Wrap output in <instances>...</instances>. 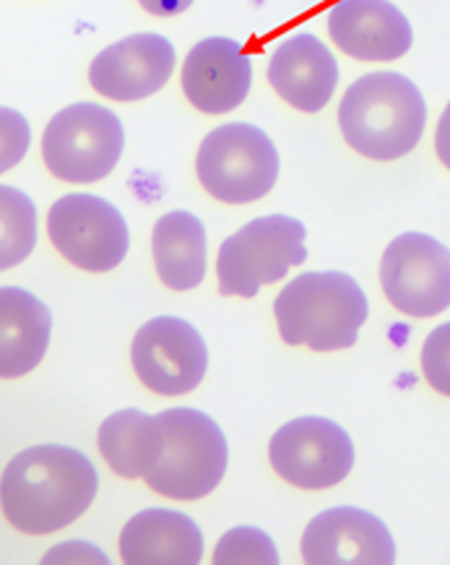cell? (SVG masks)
Here are the masks:
<instances>
[{"label":"cell","mask_w":450,"mask_h":565,"mask_svg":"<svg viewBox=\"0 0 450 565\" xmlns=\"http://www.w3.org/2000/svg\"><path fill=\"white\" fill-rule=\"evenodd\" d=\"M0 118H3V159H0V172H9L26 154L29 126L24 115L11 110V107H3Z\"/></svg>","instance_id":"cell-24"},{"label":"cell","mask_w":450,"mask_h":565,"mask_svg":"<svg viewBox=\"0 0 450 565\" xmlns=\"http://www.w3.org/2000/svg\"><path fill=\"white\" fill-rule=\"evenodd\" d=\"M47 235L61 256L84 271H113L130 248V232L110 201L92 193L57 199L47 214Z\"/></svg>","instance_id":"cell-8"},{"label":"cell","mask_w":450,"mask_h":565,"mask_svg":"<svg viewBox=\"0 0 450 565\" xmlns=\"http://www.w3.org/2000/svg\"><path fill=\"white\" fill-rule=\"evenodd\" d=\"M130 360L138 381L157 396H183L201 386L208 367V350L191 321L159 316L138 329Z\"/></svg>","instance_id":"cell-11"},{"label":"cell","mask_w":450,"mask_h":565,"mask_svg":"<svg viewBox=\"0 0 450 565\" xmlns=\"http://www.w3.org/2000/svg\"><path fill=\"white\" fill-rule=\"evenodd\" d=\"M304 563H396V542L386 521L354 505L329 509L310 521L302 534Z\"/></svg>","instance_id":"cell-13"},{"label":"cell","mask_w":450,"mask_h":565,"mask_svg":"<svg viewBox=\"0 0 450 565\" xmlns=\"http://www.w3.org/2000/svg\"><path fill=\"white\" fill-rule=\"evenodd\" d=\"M164 454L147 484L172 501H201L212 495L227 472L229 448L222 427L206 412L175 407L159 412Z\"/></svg>","instance_id":"cell-4"},{"label":"cell","mask_w":450,"mask_h":565,"mask_svg":"<svg viewBox=\"0 0 450 565\" xmlns=\"http://www.w3.org/2000/svg\"><path fill=\"white\" fill-rule=\"evenodd\" d=\"M97 444L115 475L147 480L164 454L162 419L141 409H120L99 425Z\"/></svg>","instance_id":"cell-19"},{"label":"cell","mask_w":450,"mask_h":565,"mask_svg":"<svg viewBox=\"0 0 450 565\" xmlns=\"http://www.w3.org/2000/svg\"><path fill=\"white\" fill-rule=\"evenodd\" d=\"M195 172L222 204H253L271 193L279 178V151L250 122H227L201 141Z\"/></svg>","instance_id":"cell-6"},{"label":"cell","mask_w":450,"mask_h":565,"mask_svg":"<svg viewBox=\"0 0 450 565\" xmlns=\"http://www.w3.org/2000/svg\"><path fill=\"white\" fill-rule=\"evenodd\" d=\"M38 243V209L24 191L0 185V269L9 271L29 258Z\"/></svg>","instance_id":"cell-21"},{"label":"cell","mask_w":450,"mask_h":565,"mask_svg":"<svg viewBox=\"0 0 450 565\" xmlns=\"http://www.w3.org/2000/svg\"><path fill=\"white\" fill-rule=\"evenodd\" d=\"M122 563L195 565L203 557V532L188 513L147 509L120 532Z\"/></svg>","instance_id":"cell-17"},{"label":"cell","mask_w":450,"mask_h":565,"mask_svg":"<svg viewBox=\"0 0 450 565\" xmlns=\"http://www.w3.org/2000/svg\"><path fill=\"white\" fill-rule=\"evenodd\" d=\"M214 563H279V550L264 529L235 526L219 540L214 550Z\"/></svg>","instance_id":"cell-22"},{"label":"cell","mask_w":450,"mask_h":565,"mask_svg":"<svg viewBox=\"0 0 450 565\" xmlns=\"http://www.w3.org/2000/svg\"><path fill=\"white\" fill-rule=\"evenodd\" d=\"M274 92L302 113H321L339 84V63L315 34L294 32L276 45L268 61Z\"/></svg>","instance_id":"cell-16"},{"label":"cell","mask_w":450,"mask_h":565,"mask_svg":"<svg viewBox=\"0 0 450 565\" xmlns=\"http://www.w3.org/2000/svg\"><path fill=\"white\" fill-rule=\"evenodd\" d=\"M157 274L175 292L195 289L206 277V230L191 212H170L151 232Z\"/></svg>","instance_id":"cell-20"},{"label":"cell","mask_w":450,"mask_h":565,"mask_svg":"<svg viewBox=\"0 0 450 565\" xmlns=\"http://www.w3.org/2000/svg\"><path fill=\"white\" fill-rule=\"evenodd\" d=\"M279 334L292 347L339 352L357 344L369 306L357 279L344 271H304L274 302Z\"/></svg>","instance_id":"cell-3"},{"label":"cell","mask_w":450,"mask_h":565,"mask_svg":"<svg viewBox=\"0 0 450 565\" xmlns=\"http://www.w3.org/2000/svg\"><path fill=\"white\" fill-rule=\"evenodd\" d=\"M341 134L357 154L394 162L422 139L427 105L419 86L394 71H375L354 82L339 105Z\"/></svg>","instance_id":"cell-2"},{"label":"cell","mask_w":450,"mask_h":565,"mask_svg":"<svg viewBox=\"0 0 450 565\" xmlns=\"http://www.w3.org/2000/svg\"><path fill=\"white\" fill-rule=\"evenodd\" d=\"M53 316L40 297L21 287H0V375L32 373L45 358Z\"/></svg>","instance_id":"cell-18"},{"label":"cell","mask_w":450,"mask_h":565,"mask_svg":"<svg viewBox=\"0 0 450 565\" xmlns=\"http://www.w3.org/2000/svg\"><path fill=\"white\" fill-rule=\"evenodd\" d=\"M268 459L274 472L294 488L325 490L350 477L354 444L329 417H297L274 433Z\"/></svg>","instance_id":"cell-9"},{"label":"cell","mask_w":450,"mask_h":565,"mask_svg":"<svg viewBox=\"0 0 450 565\" xmlns=\"http://www.w3.org/2000/svg\"><path fill=\"white\" fill-rule=\"evenodd\" d=\"M126 130L118 115L94 103L63 107L47 122L42 157L47 170L65 183H97L118 168Z\"/></svg>","instance_id":"cell-7"},{"label":"cell","mask_w":450,"mask_h":565,"mask_svg":"<svg viewBox=\"0 0 450 565\" xmlns=\"http://www.w3.org/2000/svg\"><path fill=\"white\" fill-rule=\"evenodd\" d=\"M42 563H105L107 565L110 563V557H107V553H101L99 547H94L92 542L68 540L50 550V553H45Z\"/></svg>","instance_id":"cell-25"},{"label":"cell","mask_w":450,"mask_h":565,"mask_svg":"<svg viewBox=\"0 0 450 565\" xmlns=\"http://www.w3.org/2000/svg\"><path fill=\"white\" fill-rule=\"evenodd\" d=\"M99 475L89 456L61 444L32 446L3 469V516L24 534H53L89 511Z\"/></svg>","instance_id":"cell-1"},{"label":"cell","mask_w":450,"mask_h":565,"mask_svg":"<svg viewBox=\"0 0 450 565\" xmlns=\"http://www.w3.org/2000/svg\"><path fill=\"white\" fill-rule=\"evenodd\" d=\"M175 61V47L162 34H130L94 57L89 84L94 92L115 103H138L170 82Z\"/></svg>","instance_id":"cell-12"},{"label":"cell","mask_w":450,"mask_h":565,"mask_svg":"<svg viewBox=\"0 0 450 565\" xmlns=\"http://www.w3.org/2000/svg\"><path fill=\"white\" fill-rule=\"evenodd\" d=\"M143 11H149L151 17L159 19H172L188 11L193 6V0H138Z\"/></svg>","instance_id":"cell-26"},{"label":"cell","mask_w":450,"mask_h":565,"mask_svg":"<svg viewBox=\"0 0 450 565\" xmlns=\"http://www.w3.org/2000/svg\"><path fill=\"white\" fill-rule=\"evenodd\" d=\"M325 21L336 47L354 61H398L414 42L409 19L390 0H336Z\"/></svg>","instance_id":"cell-14"},{"label":"cell","mask_w":450,"mask_h":565,"mask_svg":"<svg viewBox=\"0 0 450 565\" xmlns=\"http://www.w3.org/2000/svg\"><path fill=\"white\" fill-rule=\"evenodd\" d=\"M381 285L398 313L438 316L450 308V250L425 232H404L383 253Z\"/></svg>","instance_id":"cell-10"},{"label":"cell","mask_w":450,"mask_h":565,"mask_svg":"<svg viewBox=\"0 0 450 565\" xmlns=\"http://www.w3.org/2000/svg\"><path fill=\"white\" fill-rule=\"evenodd\" d=\"M435 149H438L440 162L450 170V103H448V107L440 115L438 134H435Z\"/></svg>","instance_id":"cell-27"},{"label":"cell","mask_w":450,"mask_h":565,"mask_svg":"<svg viewBox=\"0 0 450 565\" xmlns=\"http://www.w3.org/2000/svg\"><path fill=\"white\" fill-rule=\"evenodd\" d=\"M304 224L287 214L253 220L222 243L216 277L224 297H256L260 287L276 285L292 266L308 260Z\"/></svg>","instance_id":"cell-5"},{"label":"cell","mask_w":450,"mask_h":565,"mask_svg":"<svg viewBox=\"0 0 450 565\" xmlns=\"http://www.w3.org/2000/svg\"><path fill=\"white\" fill-rule=\"evenodd\" d=\"M422 371L430 386L450 396V321L432 329L422 347Z\"/></svg>","instance_id":"cell-23"},{"label":"cell","mask_w":450,"mask_h":565,"mask_svg":"<svg viewBox=\"0 0 450 565\" xmlns=\"http://www.w3.org/2000/svg\"><path fill=\"white\" fill-rule=\"evenodd\" d=\"M183 92L195 110L206 115L232 113L248 99L253 57L229 38H206L183 63Z\"/></svg>","instance_id":"cell-15"}]
</instances>
